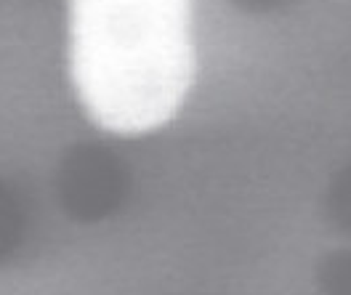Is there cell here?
Wrapping results in <instances>:
<instances>
[{"label": "cell", "instance_id": "1", "mask_svg": "<svg viewBox=\"0 0 351 295\" xmlns=\"http://www.w3.org/2000/svg\"><path fill=\"white\" fill-rule=\"evenodd\" d=\"M69 72L96 128L160 131L197 75L192 0H69Z\"/></svg>", "mask_w": 351, "mask_h": 295}]
</instances>
